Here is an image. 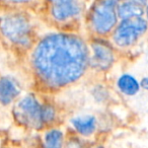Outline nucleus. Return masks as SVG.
I'll use <instances>...</instances> for the list:
<instances>
[{
    "mask_svg": "<svg viewBox=\"0 0 148 148\" xmlns=\"http://www.w3.org/2000/svg\"><path fill=\"white\" fill-rule=\"evenodd\" d=\"M57 111L51 103H43V122L45 128L50 127L56 122Z\"/></svg>",
    "mask_w": 148,
    "mask_h": 148,
    "instance_id": "ddd939ff",
    "label": "nucleus"
},
{
    "mask_svg": "<svg viewBox=\"0 0 148 148\" xmlns=\"http://www.w3.org/2000/svg\"><path fill=\"white\" fill-rule=\"evenodd\" d=\"M146 14H147V18H148V6H147V8H146Z\"/></svg>",
    "mask_w": 148,
    "mask_h": 148,
    "instance_id": "a211bd4d",
    "label": "nucleus"
},
{
    "mask_svg": "<svg viewBox=\"0 0 148 148\" xmlns=\"http://www.w3.org/2000/svg\"><path fill=\"white\" fill-rule=\"evenodd\" d=\"M90 148H103V147H101V146H95V147H90Z\"/></svg>",
    "mask_w": 148,
    "mask_h": 148,
    "instance_id": "6ab92c4d",
    "label": "nucleus"
},
{
    "mask_svg": "<svg viewBox=\"0 0 148 148\" xmlns=\"http://www.w3.org/2000/svg\"><path fill=\"white\" fill-rule=\"evenodd\" d=\"M89 67L99 71L108 70L115 60L112 47L101 39H95L89 43Z\"/></svg>",
    "mask_w": 148,
    "mask_h": 148,
    "instance_id": "0eeeda50",
    "label": "nucleus"
},
{
    "mask_svg": "<svg viewBox=\"0 0 148 148\" xmlns=\"http://www.w3.org/2000/svg\"><path fill=\"white\" fill-rule=\"evenodd\" d=\"M125 1H130V2H134V3H137V4H140V5H145L147 3L148 0H125Z\"/></svg>",
    "mask_w": 148,
    "mask_h": 148,
    "instance_id": "f3484780",
    "label": "nucleus"
},
{
    "mask_svg": "<svg viewBox=\"0 0 148 148\" xmlns=\"http://www.w3.org/2000/svg\"><path fill=\"white\" fill-rule=\"evenodd\" d=\"M118 0H97L88 15L90 27L97 35L106 36L118 23Z\"/></svg>",
    "mask_w": 148,
    "mask_h": 148,
    "instance_id": "7ed1b4c3",
    "label": "nucleus"
},
{
    "mask_svg": "<svg viewBox=\"0 0 148 148\" xmlns=\"http://www.w3.org/2000/svg\"><path fill=\"white\" fill-rule=\"evenodd\" d=\"M64 148H84V146L80 138L73 137L72 139H66Z\"/></svg>",
    "mask_w": 148,
    "mask_h": 148,
    "instance_id": "4468645a",
    "label": "nucleus"
},
{
    "mask_svg": "<svg viewBox=\"0 0 148 148\" xmlns=\"http://www.w3.org/2000/svg\"><path fill=\"white\" fill-rule=\"evenodd\" d=\"M143 6L140 4L130 1H124L121 4H118L117 13L118 17L124 19H130L134 17H141L143 14Z\"/></svg>",
    "mask_w": 148,
    "mask_h": 148,
    "instance_id": "9b49d317",
    "label": "nucleus"
},
{
    "mask_svg": "<svg viewBox=\"0 0 148 148\" xmlns=\"http://www.w3.org/2000/svg\"><path fill=\"white\" fill-rule=\"evenodd\" d=\"M31 64L42 85L49 89L63 88L79 80L86 72L89 47L74 34H50L34 46Z\"/></svg>",
    "mask_w": 148,
    "mask_h": 148,
    "instance_id": "f257e3e1",
    "label": "nucleus"
},
{
    "mask_svg": "<svg viewBox=\"0 0 148 148\" xmlns=\"http://www.w3.org/2000/svg\"><path fill=\"white\" fill-rule=\"evenodd\" d=\"M0 35L17 49H31L35 39L31 17L23 11L15 10L2 14L0 16Z\"/></svg>",
    "mask_w": 148,
    "mask_h": 148,
    "instance_id": "f03ea898",
    "label": "nucleus"
},
{
    "mask_svg": "<svg viewBox=\"0 0 148 148\" xmlns=\"http://www.w3.org/2000/svg\"><path fill=\"white\" fill-rule=\"evenodd\" d=\"M21 93V86L16 79L11 76L0 77V105H11Z\"/></svg>",
    "mask_w": 148,
    "mask_h": 148,
    "instance_id": "6e6552de",
    "label": "nucleus"
},
{
    "mask_svg": "<svg viewBox=\"0 0 148 148\" xmlns=\"http://www.w3.org/2000/svg\"><path fill=\"white\" fill-rule=\"evenodd\" d=\"M140 85H141L142 88L146 89V90H148V77H145V78H143L141 80V83H140Z\"/></svg>",
    "mask_w": 148,
    "mask_h": 148,
    "instance_id": "dca6fc26",
    "label": "nucleus"
},
{
    "mask_svg": "<svg viewBox=\"0 0 148 148\" xmlns=\"http://www.w3.org/2000/svg\"><path fill=\"white\" fill-rule=\"evenodd\" d=\"M118 88L126 95H135L139 91L140 84L135 77L129 74H124L118 79Z\"/></svg>",
    "mask_w": 148,
    "mask_h": 148,
    "instance_id": "f8f14e48",
    "label": "nucleus"
},
{
    "mask_svg": "<svg viewBox=\"0 0 148 148\" xmlns=\"http://www.w3.org/2000/svg\"><path fill=\"white\" fill-rule=\"evenodd\" d=\"M50 15L59 23H65L77 18L83 8L81 0H48Z\"/></svg>",
    "mask_w": 148,
    "mask_h": 148,
    "instance_id": "423d86ee",
    "label": "nucleus"
},
{
    "mask_svg": "<svg viewBox=\"0 0 148 148\" xmlns=\"http://www.w3.org/2000/svg\"><path fill=\"white\" fill-rule=\"evenodd\" d=\"M147 31V21L141 17L124 19L115 27L113 41L118 47L127 48L134 45Z\"/></svg>",
    "mask_w": 148,
    "mask_h": 148,
    "instance_id": "39448f33",
    "label": "nucleus"
},
{
    "mask_svg": "<svg viewBox=\"0 0 148 148\" xmlns=\"http://www.w3.org/2000/svg\"><path fill=\"white\" fill-rule=\"evenodd\" d=\"M73 130L80 137H90L95 133L97 128V120L92 115H79L70 119Z\"/></svg>",
    "mask_w": 148,
    "mask_h": 148,
    "instance_id": "1a4fd4ad",
    "label": "nucleus"
},
{
    "mask_svg": "<svg viewBox=\"0 0 148 148\" xmlns=\"http://www.w3.org/2000/svg\"><path fill=\"white\" fill-rule=\"evenodd\" d=\"M3 2L6 3V4L9 5H25V4H29V3L33 2L34 0H2Z\"/></svg>",
    "mask_w": 148,
    "mask_h": 148,
    "instance_id": "2eb2a0df",
    "label": "nucleus"
},
{
    "mask_svg": "<svg viewBox=\"0 0 148 148\" xmlns=\"http://www.w3.org/2000/svg\"><path fill=\"white\" fill-rule=\"evenodd\" d=\"M13 116L19 125L32 130L45 129L43 122V103L34 95H27L15 103Z\"/></svg>",
    "mask_w": 148,
    "mask_h": 148,
    "instance_id": "20e7f679",
    "label": "nucleus"
},
{
    "mask_svg": "<svg viewBox=\"0 0 148 148\" xmlns=\"http://www.w3.org/2000/svg\"><path fill=\"white\" fill-rule=\"evenodd\" d=\"M65 134L59 128H49L43 136V148H64Z\"/></svg>",
    "mask_w": 148,
    "mask_h": 148,
    "instance_id": "9d476101",
    "label": "nucleus"
}]
</instances>
